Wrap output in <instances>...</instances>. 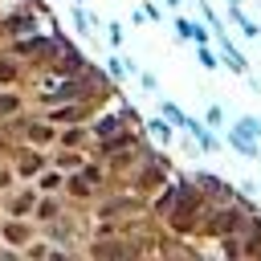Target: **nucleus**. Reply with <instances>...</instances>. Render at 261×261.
I'll return each mask as SVG.
<instances>
[{"mask_svg": "<svg viewBox=\"0 0 261 261\" xmlns=\"http://www.w3.org/2000/svg\"><path fill=\"white\" fill-rule=\"evenodd\" d=\"M216 37H220V49H224V57H228V65H232L237 73H245V69H249V61H245V57H241V53L232 49V41H228L224 33H216Z\"/></svg>", "mask_w": 261, "mask_h": 261, "instance_id": "f257e3e1", "label": "nucleus"}, {"mask_svg": "<svg viewBox=\"0 0 261 261\" xmlns=\"http://www.w3.org/2000/svg\"><path fill=\"white\" fill-rule=\"evenodd\" d=\"M228 143H232L237 151H245L249 159H257V163H261V151H257V147L249 143V135H241V130H232V135H228Z\"/></svg>", "mask_w": 261, "mask_h": 261, "instance_id": "f03ea898", "label": "nucleus"}, {"mask_svg": "<svg viewBox=\"0 0 261 261\" xmlns=\"http://www.w3.org/2000/svg\"><path fill=\"white\" fill-rule=\"evenodd\" d=\"M232 20H237V29H241L245 37H257V33H261V29H257V24H253V20H249L241 8H232Z\"/></svg>", "mask_w": 261, "mask_h": 261, "instance_id": "7ed1b4c3", "label": "nucleus"}, {"mask_svg": "<svg viewBox=\"0 0 261 261\" xmlns=\"http://www.w3.org/2000/svg\"><path fill=\"white\" fill-rule=\"evenodd\" d=\"M237 130H241V135H249V139H261V118H241V122H237Z\"/></svg>", "mask_w": 261, "mask_h": 261, "instance_id": "20e7f679", "label": "nucleus"}, {"mask_svg": "<svg viewBox=\"0 0 261 261\" xmlns=\"http://www.w3.org/2000/svg\"><path fill=\"white\" fill-rule=\"evenodd\" d=\"M151 130H155V139H159V143H167V139H171V126H167V122H159V118L151 122Z\"/></svg>", "mask_w": 261, "mask_h": 261, "instance_id": "39448f33", "label": "nucleus"}, {"mask_svg": "<svg viewBox=\"0 0 261 261\" xmlns=\"http://www.w3.org/2000/svg\"><path fill=\"white\" fill-rule=\"evenodd\" d=\"M200 61H204V65H208V69H216V65H220V61H216V53H212V49H208V45H200Z\"/></svg>", "mask_w": 261, "mask_h": 261, "instance_id": "423d86ee", "label": "nucleus"}, {"mask_svg": "<svg viewBox=\"0 0 261 261\" xmlns=\"http://www.w3.org/2000/svg\"><path fill=\"white\" fill-rule=\"evenodd\" d=\"M106 37H110V45L118 49V45H122V24H110V29H106Z\"/></svg>", "mask_w": 261, "mask_h": 261, "instance_id": "0eeeda50", "label": "nucleus"}, {"mask_svg": "<svg viewBox=\"0 0 261 261\" xmlns=\"http://www.w3.org/2000/svg\"><path fill=\"white\" fill-rule=\"evenodd\" d=\"M4 237H8V241H24V228H20V224H8Z\"/></svg>", "mask_w": 261, "mask_h": 261, "instance_id": "6e6552de", "label": "nucleus"}, {"mask_svg": "<svg viewBox=\"0 0 261 261\" xmlns=\"http://www.w3.org/2000/svg\"><path fill=\"white\" fill-rule=\"evenodd\" d=\"M110 73H114V77H122V73H126V61H118V57H110Z\"/></svg>", "mask_w": 261, "mask_h": 261, "instance_id": "1a4fd4ad", "label": "nucleus"}, {"mask_svg": "<svg viewBox=\"0 0 261 261\" xmlns=\"http://www.w3.org/2000/svg\"><path fill=\"white\" fill-rule=\"evenodd\" d=\"M163 4H171V8H179V0H163Z\"/></svg>", "mask_w": 261, "mask_h": 261, "instance_id": "9d476101", "label": "nucleus"}, {"mask_svg": "<svg viewBox=\"0 0 261 261\" xmlns=\"http://www.w3.org/2000/svg\"><path fill=\"white\" fill-rule=\"evenodd\" d=\"M232 4H241V0H232Z\"/></svg>", "mask_w": 261, "mask_h": 261, "instance_id": "9b49d317", "label": "nucleus"}]
</instances>
